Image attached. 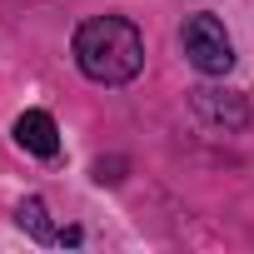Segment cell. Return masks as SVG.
I'll use <instances>...</instances> for the list:
<instances>
[{
	"label": "cell",
	"mask_w": 254,
	"mask_h": 254,
	"mask_svg": "<svg viewBox=\"0 0 254 254\" xmlns=\"http://www.w3.org/2000/svg\"><path fill=\"white\" fill-rule=\"evenodd\" d=\"M75 65L95 85H130L145 70V40L125 15H95L75 30Z\"/></svg>",
	"instance_id": "1"
},
{
	"label": "cell",
	"mask_w": 254,
	"mask_h": 254,
	"mask_svg": "<svg viewBox=\"0 0 254 254\" xmlns=\"http://www.w3.org/2000/svg\"><path fill=\"white\" fill-rule=\"evenodd\" d=\"M180 40H185V55H190V65L199 75H224L234 65V45H229V35H224V25L214 15H190Z\"/></svg>",
	"instance_id": "2"
},
{
	"label": "cell",
	"mask_w": 254,
	"mask_h": 254,
	"mask_svg": "<svg viewBox=\"0 0 254 254\" xmlns=\"http://www.w3.org/2000/svg\"><path fill=\"white\" fill-rule=\"evenodd\" d=\"M190 105H194L199 120L224 125V130H244V125H249V105H244L239 95H229V90H209V85H199V90H190Z\"/></svg>",
	"instance_id": "3"
},
{
	"label": "cell",
	"mask_w": 254,
	"mask_h": 254,
	"mask_svg": "<svg viewBox=\"0 0 254 254\" xmlns=\"http://www.w3.org/2000/svg\"><path fill=\"white\" fill-rule=\"evenodd\" d=\"M15 140H20L30 155H40V160H55V155H60V130H55V120H50L45 110H25V115L15 120Z\"/></svg>",
	"instance_id": "4"
},
{
	"label": "cell",
	"mask_w": 254,
	"mask_h": 254,
	"mask_svg": "<svg viewBox=\"0 0 254 254\" xmlns=\"http://www.w3.org/2000/svg\"><path fill=\"white\" fill-rule=\"evenodd\" d=\"M15 219H20V229H30L40 244H60V229L50 224V214H45V199H20V209H15Z\"/></svg>",
	"instance_id": "5"
}]
</instances>
